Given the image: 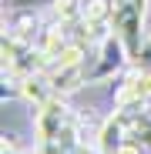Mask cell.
Here are the masks:
<instances>
[{"mask_svg": "<svg viewBox=\"0 0 151 154\" xmlns=\"http://www.w3.org/2000/svg\"><path fill=\"white\" fill-rule=\"evenodd\" d=\"M50 77V84H54L57 94H71V91H77L81 84H87V77H84V64H64V67H50L47 70Z\"/></svg>", "mask_w": 151, "mask_h": 154, "instance_id": "cell-4", "label": "cell"}, {"mask_svg": "<svg viewBox=\"0 0 151 154\" xmlns=\"http://www.w3.org/2000/svg\"><path fill=\"white\" fill-rule=\"evenodd\" d=\"M128 60H131L128 47L121 44L118 34H111L104 44H101V60H97V67L87 74V81H104V77H114V70H121Z\"/></svg>", "mask_w": 151, "mask_h": 154, "instance_id": "cell-3", "label": "cell"}, {"mask_svg": "<svg viewBox=\"0 0 151 154\" xmlns=\"http://www.w3.org/2000/svg\"><path fill=\"white\" fill-rule=\"evenodd\" d=\"M148 100H151V70L134 67L121 81V87L114 94V104H118V111H131V107H144Z\"/></svg>", "mask_w": 151, "mask_h": 154, "instance_id": "cell-2", "label": "cell"}, {"mask_svg": "<svg viewBox=\"0 0 151 154\" xmlns=\"http://www.w3.org/2000/svg\"><path fill=\"white\" fill-rule=\"evenodd\" d=\"M141 20H144V10L134 4V0H114V17H111V27H114V34L121 37V44L128 47L131 60L141 54V47H144V37H141Z\"/></svg>", "mask_w": 151, "mask_h": 154, "instance_id": "cell-1", "label": "cell"}]
</instances>
